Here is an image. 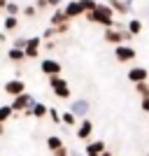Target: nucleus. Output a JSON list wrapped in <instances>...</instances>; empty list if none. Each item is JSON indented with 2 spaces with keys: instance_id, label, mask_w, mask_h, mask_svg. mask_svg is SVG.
<instances>
[{
  "instance_id": "24",
  "label": "nucleus",
  "mask_w": 149,
  "mask_h": 156,
  "mask_svg": "<svg viewBox=\"0 0 149 156\" xmlns=\"http://www.w3.org/2000/svg\"><path fill=\"white\" fill-rule=\"evenodd\" d=\"M79 5H82L84 14H89V12H93V9L98 7V0H79Z\"/></svg>"
},
{
  "instance_id": "22",
  "label": "nucleus",
  "mask_w": 149,
  "mask_h": 156,
  "mask_svg": "<svg viewBox=\"0 0 149 156\" xmlns=\"http://www.w3.org/2000/svg\"><path fill=\"white\" fill-rule=\"evenodd\" d=\"M5 16H21V7L19 2H14V0H9L5 7Z\"/></svg>"
},
{
  "instance_id": "8",
  "label": "nucleus",
  "mask_w": 149,
  "mask_h": 156,
  "mask_svg": "<svg viewBox=\"0 0 149 156\" xmlns=\"http://www.w3.org/2000/svg\"><path fill=\"white\" fill-rule=\"evenodd\" d=\"M126 77H128L130 84H140V82H147V79H149V70L142 68V65H133Z\"/></svg>"
},
{
  "instance_id": "26",
  "label": "nucleus",
  "mask_w": 149,
  "mask_h": 156,
  "mask_svg": "<svg viewBox=\"0 0 149 156\" xmlns=\"http://www.w3.org/2000/svg\"><path fill=\"white\" fill-rule=\"evenodd\" d=\"M47 117L51 119V124H56V126L61 124V112L56 110V107H49V112H47Z\"/></svg>"
},
{
  "instance_id": "3",
  "label": "nucleus",
  "mask_w": 149,
  "mask_h": 156,
  "mask_svg": "<svg viewBox=\"0 0 149 156\" xmlns=\"http://www.w3.org/2000/svg\"><path fill=\"white\" fill-rule=\"evenodd\" d=\"M33 103H35V96H33V93H28V91H23V93H19L16 98H12L9 107L14 110V114H21V112L28 110Z\"/></svg>"
},
{
  "instance_id": "43",
  "label": "nucleus",
  "mask_w": 149,
  "mask_h": 156,
  "mask_svg": "<svg viewBox=\"0 0 149 156\" xmlns=\"http://www.w3.org/2000/svg\"><path fill=\"white\" fill-rule=\"evenodd\" d=\"M147 156H149V154H147Z\"/></svg>"
},
{
  "instance_id": "4",
  "label": "nucleus",
  "mask_w": 149,
  "mask_h": 156,
  "mask_svg": "<svg viewBox=\"0 0 149 156\" xmlns=\"http://www.w3.org/2000/svg\"><path fill=\"white\" fill-rule=\"evenodd\" d=\"M135 56H137V51L130 44H117L114 47V58L119 63H130V61H135Z\"/></svg>"
},
{
  "instance_id": "33",
  "label": "nucleus",
  "mask_w": 149,
  "mask_h": 156,
  "mask_svg": "<svg viewBox=\"0 0 149 156\" xmlns=\"http://www.w3.org/2000/svg\"><path fill=\"white\" fill-rule=\"evenodd\" d=\"M140 107H142L144 112H149V98H140Z\"/></svg>"
},
{
  "instance_id": "23",
  "label": "nucleus",
  "mask_w": 149,
  "mask_h": 156,
  "mask_svg": "<svg viewBox=\"0 0 149 156\" xmlns=\"http://www.w3.org/2000/svg\"><path fill=\"white\" fill-rule=\"evenodd\" d=\"M21 14H23L26 19H35V16H37V7L35 5H26V7H21Z\"/></svg>"
},
{
  "instance_id": "5",
  "label": "nucleus",
  "mask_w": 149,
  "mask_h": 156,
  "mask_svg": "<svg viewBox=\"0 0 149 156\" xmlns=\"http://www.w3.org/2000/svg\"><path fill=\"white\" fill-rule=\"evenodd\" d=\"M89 110H91V103L84 100V98H77V100H72V103H70V112L77 119H86V117H89Z\"/></svg>"
},
{
  "instance_id": "38",
  "label": "nucleus",
  "mask_w": 149,
  "mask_h": 156,
  "mask_svg": "<svg viewBox=\"0 0 149 156\" xmlns=\"http://www.w3.org/2000/svg\"><path fill=\"white\" fill-rule=\"evenodd\" d=\"M5 135V124H0V137Z\"/></svg>"
},
{
  "instance_id": "21",
  "label": "nucleus",
  "mask_w": 149,
  "mask_h": 156,
  "mask_svg": "<svg viewBox=\"0 0 149 156\" xmlns=\"http://www.w3.org/2000/svg\"><path fill=\"white\" fill-rule=\"evenodd\" d=\"M61 147H63V140H61L59 135H49V137H47V149L51 151V154L56 149H61Z\"/></svg>"
},
{
  "instance_id": "2",
  "label": "nucleus",
  "mask_w": 149,
  "mask_h": 156,
  "mask_svg": "<svg viewBox=\"0 0 149 156\" xmlns=\"http://www.w3.org/2000/svg\"><path fill=\"white\" fill-rule=\"evenodd\" d=\"M49 79V86H51V91L56 98H61V100H70V86H68V79H63L61 75H54V77H47Z\"/></svg>"
},
{
  "instance_id": "16",
  "label": "nucleus",
  "mask_w": 149,
  "mask_h": 156,
  "mask_svg": "<svg viewBox=\"0 0 149 156\" xmlns=\"http://www.w3.org/2000/svg\"><path fill=\"white\" fill-rule=\"evenodd\" d=\"M65 21H70V19L65 16L63 7H59V9H54V12H51V16H49V23H51V26H59V23H65Z\"/></svg>"
},
{
  "instance_id": "10",
  "label": "nucleus",
  "mask_w": 149,
  "mask_h": 156,
  "mask_svg": "<svg viewBox=\"0 0 149 156\" xmlns=\"http://www.w3.org/2000/svg\"><path fill=\"white\" fill-rule=\"evenodd\" d=\"M2 89H5V93L7 96H12V98H16L19 96V93H23L26 91V84H23V79H9V82H7L5 86H2Z\"/></svg>"
},
{
  "instance_id": "7",
  "label": "nucleus",
  "mask_w": 149,
  "mask_h": 156,
  "mask_svg": "<svg viewBox=\"0 0 149 156\" xmlns=\"http://www.w3.org/2000/svg\"><path fill=\"white\" fill-rule=\"evenodd\" d=\"M40 70H42V75H47V77H54V75H61L63 65H61L56 58H42V63H40Z\"/></svg>"
},
{
  "instance_id": "30",
  "label": "nucleus",
  "mask_w": 149,
  "mask_h": 156,
  "mask_svg": "<svg viewBox=\"0 0 149 156\" xmlns=\"http://www.w3.org/2000/svg\"><path fill=\"white\" fill-rule=\"evenodd\" d=\"M56 40H47V42H42V49H47V51H54V49H56Z\"/></svg>"
},
{
  "instance_id": "40",
  "label": "nucleus",
  "mask_w": 149,
  "mask_h": 156,
  "mask_svg": "<svg viewBox=\"0 0 149 156\" xmlns=\"http://www.w3.org/2000/svg\"><path fill=\"white\" fill-rule=\"evenodd\" d=\"M128 2H130V5H133V2H135V0H128Z\"/></svg>"
},
{
  "instance_id": "17",
  "label": "nucleus",
  "mask_w": 149,
  "mask_h": 156,
  "mask_svg": "<svg viewBox=\"0 0 149 156\" xmlns=\"http://www.w3.org/2000/svg\"><path fill=\"white\" fill-rule=\"evenodd\" d=\"M126 30H128L130 35H133V37H137V35L142 33V21L137 19V16H135V19H130L128 23H126Z\"/></svg>"
},
{
  "instance_id": "41",
  "label": "nucleus",
  "mask_w": 149,
  "mask_h": 156,
  "mask_svg": "<svg viewBox=\"0 0 149 156\" xmlns=\"http://www.w3.org/2000/svg\"><path fill=\"white\" fill-rule=\"evenodd\" d=\"M147 19H149V9H147Z\"/></svg>"
},
{
  "instance_id": "1",
  "label": "nucleus",
  "mask_w": 149,
  "mask_h": 156,
  "mask_svg": "<svg viewBox=\"0 0 149 156\" xmlns=\"http://www.w3.org/2000/svg\"><path fill=\"white\" fill-rule=\"evenodd\" d=\"M84 19L89 23H98L103 28H114V12H112V7L107 2H98V7L93 12L84 14Z\"/></svg>"
},
{
  "instance_id": "20",
  "label": "nucleus",
  "mask_w": 149,
  "mask_h": 156,
  "mask_svg": "<svg viewBox=\"0 0 149 156\" xmlns=\"http://www.w3.org/2000/svg\"><path fill=\"white\" fill-rule=\"evenodd\" d=\"M12 117H16V114H14V110L9 107V103L0 105V124H5V121H9Z\"/></svg>"
},
{
  "instance_id": "19",
  "label": "nucleus",
  "mask_w": 149,
  "mask_h": 156,
  "mask_svg": "<svg viewBox=\"0 0 149 156\" xmlns=\"http://www.w3.org/2000/svg\"><path fill=\"white\" fill-rule=\"evenodd\" d=\"M2 28H5V33H12L19 28V16H5L2 19Z\"/></svg>"
},
{
  "instance_id": "13",
  "label": "nucleus",
  "mask_w": 149,
  "mask_h": 156,
  "mask_svg": "<svg viewBox=\"0 0 149 156\" xmlns=\"http://www.w3.org/2000/svg\"><path fill=\"white\" fill-rule=\"evenodd\" d=\"M63 12L68 19H77V16H84V9H82V5H79V0H70V2H65Z\"/></svg>"
},
{
  "instance_id": "14",
  "label": "nucleus",
  "mask_w": 149,
  "mask_h": 156,
  "mask_svg": "<svg viewBox=\"0 0 149 156\" xmlns=\"http://www.w3.org/2000/svg\"><path fill=\"white\" fill-rule=\"evenodd\" d=\"M105 149H107V147H105V140H93V142H89L84 147V156H100Z\"/></svg>"
},
{
  "instance_id": "32",
  "label": "nucleus",
  "mask_w": 149,
  "mask_h": 156,
  "mask_svg": "<svg viewBox=\"0 0 149 156\" xmlns=\"http://www.w3.org/2000/svg\"><path fill=\"white\" fill-rule=\"evenodd\" d=\"M63 5V0H47V7H51V9H59Z\"/></svg>"
},
{
  "instance_id": "11",
  "label": "nucleus",
  "mask_w": 149,
  "mask_h": 156,
  "mask_svg": "<svg viewBox=\"0 0 149 156\" xmlns=\"http://www.w3.org/2000/svg\"><path fill=\"white\" fill-rule=\"evenodd\" d=\"M107 5L112 7L114 14H121V16H128L133 12V5H130L128 0H107Z\"/></svg>"
},
{
  "instance_id": "18",
  "label": "nucleus",
  "mask_w": 149,
  "mask_h": 156,
  "mask_svg": "<svg viewBox=\"0 0 149 156\" xmlns=\"http://www.w3.org/2000/svg\"><path fill=\"white\" fill-rule=\"evenodd\" d=\"M61 124H63V126H77L79 119L75 117L70 110H65V112H61Z\"/></svg>"
},
{
  "instance_id": "42",
  "label": "nucleus",
  "mask_w": 149,
  "mask_h": 156,
  "mask_svg": "<svg viewBox=\"0 0 149 156\" xmlns=\"http://www.w3.org/2000/svg\"><path fill=\"white\" fill-rule=\"evenodd\" d=\"M2 12H5V9H0V14H2Z\"/></svg>"
},
{
  "instance_id": "9",
  "label": "nucleus",
  "mask_w": 149,
  "mask_h": 156,
  "mask_svg": "<svg viewBox=\"0 0 149 156\" xmlns=\"http://www.w3.org/2000/svg\"><path fill=\"white\" fill-rule=\"evenodd\" d=\"M40 49H42V37L40 35H35V37H28L26 42V58H37L40 56Z\"/></svg>"
},
{
  "instance_id": "6",
  "label": "nucleus",
  "mask_w": 149,
  "mask_h": 156,
  "mask_svg": "<svg viewBox=\"0 0 149 156\" xmlns=\"http://www.w3.org/2000/svg\"><path fill=\"white\" fill-rule=\"evenodd\" d=\"M75 135H77V140H89V137L93 135V121H91L89 117L79 119V124L75 126Z\"/></svg>"
},
{
  "instance_id": "39",
  "label": "nucleus",
  "mask_w": 149,
  "mask_h": 156,
  "mask_svg": "<svg viewBox=\"0 0 149 156\" xmlns=\"http://www.w3.org/2000/svg\"><path fill=\"white\" fill-rule=\"evenodd\" d=\"M35 2H47V0H35Z\"/></svg>"
},
{
  "instance_id": "27",
  "label": "nucleus",
  "mask_w": 149,
  "mask_h": 156,
  "mask_svg": "<svg viewBox=\"0 0 149 156\" xmlns=\"http://www.w3.org/2000/svg\"><path fill=\"white\" fill-rule=\"evenodd\" d=\"M70 21H65V23H59V26H54V30H56V35H65V33L70 30Z\"/></svg>"
},
{
  "instance_id": "25",
  "label": "nucleus",
  "mask_w": 149,
  "mask_h": 156,
  "mask_svg": "<svg viewBox=\"0 0 149 156\" xmlns=\"http://www.w3.org/2000/svg\"><path fill=\"white\" fill-rule=\"evenodd\" d=\"M135 91L140 98H149V82H140V84H135Z\"/></svg>"
},
{
  "instance_id": "34",
  "label": "nucleus",
  "mask_w": 149,
  "mask_h": 156,
  "mask_svg": "<svg viewBox=\"0 0 149 156\" xmlns=\"http://www.w3.org/2000/svg\"><path fill=\"white\" fill-rule=\"evenodd\" d=\"M70 156H84L82 151H77V149H70Z\"/></svg>"
},
{
  "instance_id": "15",
  "label": "nucleus",
  "mask_w": 149,
  "mask_h": 156,
  "mask_svg": "<svg viewBox=\"0 0 149 156\" xmlns=\"http://www.w3.org/2000/svg\"><path fill=\"white\" fill-rule=\"evenodd\" d=\"M7 58L12 61V63H21V61H26V51H23V49H16V47H9V49H7Z\"/></svg>"
},
{
  "instance_id": "36",
  "label": "nucleus",
  "mask_w": 149,
  "mask_h": 156,
  "mask_svg": "<svg viewBox=\"0 0 149 156\" xmlns=\"http://www.w3.org/2000/svg\"><path fill=\"white\" fill-rule=\"evenodd\" d=\"M0 42H7V33H0Z\"/></svg>"
},
{
  "instance_id": "35",
  "label": "nucleus",
  "mask_w": 149,
  "mask_h": 156,
  "mask_svg": "<svg viewBox=\"0 0 149 156\" xmlns=\"http://www.w3.org/2000/svg\"><path fill=\"white\" fill-rule=\"evenodd\" d=\"M7 2H9V0H0V9H5V7H7Z\"/></svg>"
},
{
  "instance_id": "28",
  "label": "nucleus",
  "mask_w": 149,
  "mask_h": 156,
  "mask_svg": "<svg viewBox=\"0 0 149 156\" xmlns=\"http://www.w3.org/2000/svg\"><path fill=\"white\" fill-rule=\"evenodd\" d=\"M26 42H28V37H23V35H19V37L14 40V44H12V47H16V49H26Z\"/></svg>"
},
{
  "instance_id": "29",
  "label": "nucleus",
  "mask_w": 149,
  "mask_h": 156,
  "mask_svg": "<svg viewBox=\"0 0 149 156\" xmlns=\"http://www.w3.org/2000/svg\"><path fill=\"white\" fill-rule=\"evenodd\" d=\"M40 37H42V42H44V40H54V37H56V30H54V26H51V28H47V30L42 33Z\"/></svg>"
},
{
  "instance_id": "12",
  "label": "nucleus",
  "mask_w": 149,
  "mask_h": 156,
  "mask_svg": "<svg viewBox=\"0 0 149 156\" xmlns=\"http://www.w3.org/2000/svg\"><path fill=\"white\" fill-rule=\"evenodd\" d=\"M47 112H49V107H47L44 103H33L28 110H23L21 114L23 117H35V119H44L47 117Z\"/></svg>"
},
{
  "instance_id": "37",
  "label": "nucleus",
  "mask_w": 149,
  "mask_h": 156,
  "mask_svg": "<svg viewBox=\"0 0 149 156\" xmlns=\"http://www.w3.org/2000/svg\"><path fill=\"white\" fill-rule=\"evenodd\" d=\"M100 156H114V154H112L110 149H105V151H103V154H100Z\"/></svg>"
},
{
  "instance_id": "31",
  "label": "nucleus",
  "mask_w": 149,
  "mask_h": 156,
  "mask_svg": "<svg viewBox=\"0 0 149 156\" xmlns=\"http://www.w3.org/2000/svg\"><path fill=\"white\" fill-rule=\"evenodd\" d=\"M54 156H70V149H68V147L63 144L61 149H56V151H54Z\"/></svg>"
}]
</instances>
